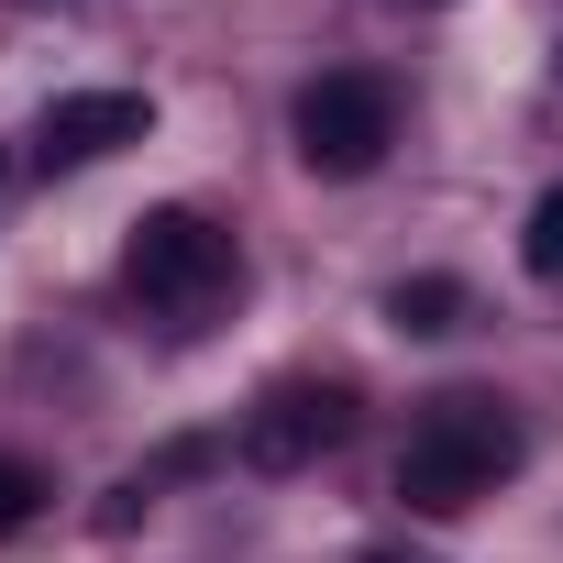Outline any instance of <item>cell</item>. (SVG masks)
I'll return each mask as SVG.
<instances>
[{
	"label": "cell",
	"mask_w": 563,
	"mask_h": 563,
	"mask_svg": "<svg viewBox=\"0 0 563 563\" xmlns=\"http://www.w3.org/2000/svg\"><path fill=\"white\" fill-rule=\"evenodd\" d=\"M519 453H530V431H519L508 398H475V387L431 398L409 420V453H398V508L409 519H464L475 497H497L519 475Z\"/></svg>",
	"instance_id": "6da1fadb"
},
{
	"label": "cell",
	"mask_w": 563,
	"mask_h": 563,
	"mask_svg": "<svg viewBox=\"0 0 563 563\" xmlns=\"http://www.w3.org/2000/svg\"><path fill=\"white\" fill-rule=\"evenodd\" d=\"M519 265L541 276V288H563V188L530 199V232H519Z\"/></svg>",
	"instance_id": "52a82bcc"
},
{
	"label": "cell",
	"mask_w": 563,
	"mask_h": 563,
	"mask_svg": "<svg viewBox=\"0 0 563 563\" xmlns=\"http://www.w3.org/2000/svg\"><path fill=\"white\" fill-rule=\"evenodd\" d=\"M144 133H155V100L144 89H67L34 122V166H100V155H122Z\"/></svg>",
	"instance_id": "5b68a950"
},
{
	"label": "cell",
	"mask_w": 563,
	"mask_h": 563,
	"mask_svg": "<svg viewBox=\"0 0 563 563\" xmlns=\"http://www.w3.org/2000/svg\"><path fill=\"white\" fill-rule=\"evenodd\" d=\"M45 497H56V486H45V475H34L23 453H0V541H12V530H23V519H34Z\"/></svg>",
	"instance_id": "ba28073f"
},
{
	"label": "cell",
	"mask_w": 563,
	"mask_h": 563,
	"mask_svg": "<svg viewBox=\"0 0 563 563\" xmlns=\"http://www.w3.org/2000/svg\"><path fill=\"white\" fill-rule=\"evenodd\" d=\"M299 166L310 177H376L387 166V144H398V100H387V78H365V67H332V78H310L299 89Z\"/></svg>",
	"instance_id": "3957f363"
},
{
	"label": "cell",
	"mask_w": 563,
	"mask_h": 563,
	"mask_svg": "<svg viewBox=\"0 0 563 563\" xmlns=\"http://www.w3.org/2000/svg\"><path fill=\"white\" fill-rule=\"evenodd\" d=\"M354 442V387L343 376H288V387H265L243 420H232V453L254 475H310L321 453Z\"/></svg>",
	"instance_id": "277c9868"
},
{
	"label": "cell",
	"mask_w": 563,
	"mask_h": 563,
	"mask_svg": "<svg viewBox=\"0 0 563 563\" xmlns=\"http://www.w3.org/2000/svg\"><path fill=\"white\" fill-rule=\"evenodd\" d=\"M387 321H398L409 343H442V332L475 321V288H464V276H398V288H387Z\"/></svg>",
	"instance_id": "8992f818"
},
{
	"label": "cell",
	"mask_w": 563,
	"mask_h": 563,
	"mask_svg": "<svg viewBox=\"0 0 563 563\" xmlns=\"http://www.w3.org/2000/svg\"><path fill=\"white\" fill-rule=\"evenodd\" d=\"M122 288L144 310H166V321H199V310H221L243 288V254H232V232L210 210H144L133 243H122Z\"/></svg>",
	"instance_id": "7a4b0ae2"
}]
</instances>
